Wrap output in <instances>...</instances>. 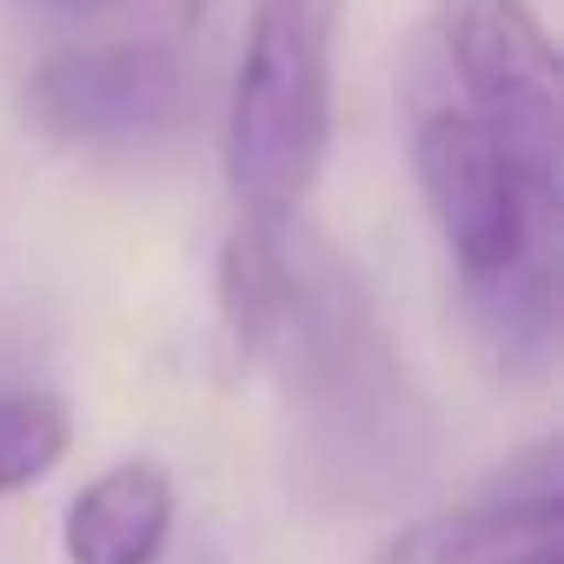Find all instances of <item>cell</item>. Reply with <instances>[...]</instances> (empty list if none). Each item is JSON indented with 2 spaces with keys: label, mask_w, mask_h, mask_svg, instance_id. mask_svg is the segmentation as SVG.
I'll return each instance as SVG.
<instances>
[{
  "label": "cell",
  "mask_w": 564,
  "mask_h": 564,
  "mask_svg": "<svg viewBox=\"0 0 564 564\" xmlns=\"http://www.w3.org/2000/svg\"><path fill=\"white\" fill-rule=\"evenodd\" d=\"M219 313L252 372L272 379L319 452L352 465H412L419 399L352 279V265L300 219H239L219 252Z\"/></svg>",
  "instance_id": "1"
},
{
  "label": "cell",
  "mask_w": 564,
  "mask_h": 564,
  "mask_svg": "<svg viewBox=\"0 0 564 564\" xmlns=\"http://www.w3.org/2000/svg\"><path fill=\"white\" fill-rule=\"evenodd\" d=\"M405 107H412V173L465 279L471 319L498 352V366L524 372L557 339L564 173L511 153L419 54H412Z\"/></svg>",
  "instance_id": "2"
},
{
  "label": "cell",
  "mask_w": 564,
  "mask_h": 564,
  "mask_svg": "<svg viewBox=\"0 0 564 564\" xmlns=\"http://www.w3.org/2000/svg\"><path fill=\"white\" fill-rule=\"evenodd\" d=\"M346 0H252L226 94V193L239 219H286L333 147V34Z\"/></svg>",
  "instance_id": "3"
},
{
  "label": "cell",
  "mask_w": 564,
  "mask_h": 564,
  "mask_svg": "<svg viewBox=\"0 0 564 564\" xmlns=\"http://www.w3.org/2000/svg\"><path fill=\"white\" fill-rule=\"evenodd\" d=\"M412 54L511 153L564 173V67L531 0H432Z\"/></svg>",
  "instance_id": "4"
},
{
  "label": "cell",
  "mask_w": 564,
  "mask_h": 564,
  "mask_svg": "<svg viewBox=\"0 0 564 564\" xmlns=\"http://www.w3.org/2000/svg\"><path fill=\"white\" fill-rule=\"evenodd\" d=\"M21 107L34 133H47L54 147L133 153L180 127L186 61L166 41H80L28 74Z\"/></svg>",
  "instance_id": "5"
},
{
  "label": "cell",
  "mask_w": 564,
  "mask_h": 564,
  "mask_svg": "<svg viewBox=\"0 0 564 564\" xmlns=\"http://www.w3.org/2000/svg\"><path fill=\"white\" fill-rule=\"evenodd\" d=\"M372 564H564V458L557 438L518 452L471 505L405 524Z\"/></svg>",
  "instance_id": "6"
},
{
  "label": "cell",
  "mask_w": 564,
  "mask_h": 564,
  "mask_svg": "<svg viewBox=\"0 0 564 564\" xmlns=\"http://www.w3.org/2000/svg\"><path fill=\"white\" fill-rule=\"evenodd\" d=\"M173 511H180V491L166 465L120 458L74 491L67 524H61L67 564H160L173 538Z\"/></svg>",
  "instance_id": "7"
},
{
  "label": "cell",
  "mask_w": 564,
  "mask_h": 564,
  "mask_svg": "<svg viewBox=\"0 0 564 564\" xmlns=\"http://www.w3.org/2000/svg\"><path fill=\"white\" fill-rule=\"evenodd\" d=\"M74 445V412L61 392L21 386L0 392V498H14L28 485H41Z\"/></svg>",
  "instance_id": "8"
},
{
  "label": "cell",
  "mask_w": 564,
  "mask_h": 564,
  "mask_svg": "<svg viewBox=\"0 0 564 564\" xmlns=\"http://www.w3.org/2000/svg\"><path fill=\"white\" fill-rule=\"evenodd\" d=\"M54 14H100V8H120V0H41Z\"/></svg>",
  "instance_id": "9"
}]
</instances>
